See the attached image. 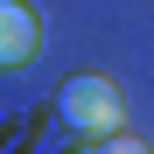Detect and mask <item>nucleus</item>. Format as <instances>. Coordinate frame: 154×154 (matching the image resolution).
Returning a JSON list of instances; mask_svg holds the SVG:
<instances>
[{"label":"nucleus","mask_w":154,"mask_h":154,"mask_svg":"<svg viewBox=\"0 0 154 154\" xmlns=\"http://www.w3.org/2000/svg\"><path fill=\"white\" fill-rule=\"evenodd\" d=\"M56 112H63L70 133H84V140H112V133H126V98H119L112 77H98V70L70 77V84L56 91Z\"/></svg>","instance_id":"nucleus-1"},{"label":"nucleus","mask_w":154,"mask_h":154,"mask_svg":"<svg viewBox=\"0 0 154 154\" xmlns=\"http://www.w3.org/2000/svg\"><path fill=\"white\" fill-rule=\"evenodd\" d=\"M35 49H42V28H35L28 0H0V63L21 70V63H35Z\"/></svg>","instance_id":"nucleus-2"},{"label":"nucleus","mask_w":154,"mask_h":154,"mask_svg":"<svg viewBox=\"0 0 154 154\" xmlns=\"http://www.w3.org/2000/svg\"><path fill=\"white\" fill-rule=\"evenodd\" d=\"M91 154H154V147L133 140V133H112V140H91Z\"/></svg>","instance_id":"nucleus-3"}]
</instances>
